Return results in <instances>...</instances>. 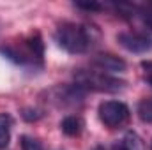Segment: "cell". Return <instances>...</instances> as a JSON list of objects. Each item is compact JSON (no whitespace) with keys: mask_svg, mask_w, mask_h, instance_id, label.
Segmentation results:
<instances>
[{"mask_svg":"<svg viewBox=\"0 0 152 150\" xmlns=\"http://www.w3.org/2000/svg\"><path fill=\"white\" fill-rule=\"evenodd\" d=\"M55 41L67 53H73V55L85 53L92 46V28L88 30V27H85V25L66 21V23L58 25V28L55 32Z\"/></svg>","mask_w":152,"mask_h":150,"instance_id":"cell-1","label":"cell"},{"mask_svg":"<svg viewBox=\"0 0 152 150\" xmlns=\"http://www.w3.org/2000/svg\"><path fill=\"white\" fill-rule=\"evenodd\" d=\"M99 118L106 127H120L129 118V108L120 101H104L99 104Z\"/></svg>","mask_w":152,"mask_h":150,"instance_id":"cell-3","label":"cell"},{"mask_svg":"<svg viewBox=\"0 0 152 150\" xmlns=\"http://www.w3.org/2000/svg\"><path fill=\"white\" fill-rule=\"evenodd\" d=\"M20 145H21V150H42V145L37 138L27 136V134L20 138Z\"/></svg>","mask_w":152,"mask_h":150,"instance_id":"cell-11","label":"cell"},{"mask_svg":"<svg viewBox=\"0 0 152 150\" xmlns=\"http://www.w3.org/2000/svg\"><path fill=\"white\" fill-rule=\"evenodd\" d=\"M12 118L9 113H0V149H5L11 140Z\"/></svg>","mask_w":152,"mask_h":150,"instance_id":"cell-8","label":"cell"},{"mask_svg":"<svg viewBox=\"0 0 152 150\" xmlns=\"http://www.w3.org/2000/svg\"><path fill=\"white\" fill-rule=\"evenodd\" d=\"M138 117L143 122H149V124L152 122V97L140 101V104H138Z\"/></svg>","mask_w":152,"mask_h":150,"instance_id":"cell-10","label":"cell"},{"mask_svg":"<svg viewBox=\"0 0 152 150\" xmlns=\"http://www.w3.org/2000/svg\"><path fill=\"white\" fill-rule=\"evenodd\" d=\"M92 150H104L103 147H96V149H92Z\"/></svg>","mask_w":152,"mask_h":150,"instance_id":"cell-15","label":"cell"},{"mask_svg":"<svg viewBox=\"0 0 152 150\" xmlns=\"http://www.w3.org/2000/svg\"><path fill=\"white\" fill-rule=\"evenodd\" d=\"M83 127H85V122H83V118L78 117V115H67V117L60 122V129H62V133L67 134V136H80L81 131H83Z\"/></svg>","mask_w":152,"mask_h":150,"instance_id":"cell-7","label":"cell"},{"mask_svg":"<svg viewBox=\"0 0 152 150\" xmlns=\"http://www.w3.org/2000/svg\"><path fill=\"white\" fill-rule=\"evenodd\" d=\"M50 95L53 97L51 101L57 106H75L78 103L83 101V90L76 85L71 87H55L53 90H50Z\"/></svg>","mask_w":152,"mask_h":150,"instance_id":"cell-5","label":"cell"},{"mask_svg":"<svg viewBox=\"0 0 152 150\" xmlns=\"http://www.w3.org/2000/svg\"><path fill=\"white\" fill-rule=\"evenodd\" d=\"M21 117H23L27 122H36V120H39V118L42 117V111H41V110H36V108H25L23 113H21Z\"/></svg>","mask_w":152,"mask_h":150,"instance_id":"cell-12","label":"cell"},{"mask_svg":"<svg viewBox=\"0 0 152 150\" xmlns=\"http://www.w3.org/2000/svg\"><path fill=\"white\" fill-rule=\"evenodd\" d=\"M76 7H80V9H87V11H99V9H101V5L96 4V2H90V4H76Z\"/></svg>","mask_w":152,"mask_h":150,"instance_id":"cell-14","label":"cell"},{"mask_svg":"<svg viewBox=\"0 0 152 150\" xmlns=\"http://www.w3.org/2000/svg\"><path fill=\"white\" fill-rule=\"evenodd\" d=\"M124 149L126 150H147L143 140L136 133H127L124 138Z\"/></svg>","mask_w":152,"mask_h":150,"instance_id":"cell-9","label":"cell"},{"mask_svg":"<svg viewBox=\"0 0 152 150\" xmlns=\"http://www.w3.org/2000/svg\"><path fill=\"white\" fill-rule=\"evenodd\" d=\"M142 69H143V73H145V79L152 85V62L151 60L142 62Z\"/></svg>","mask_w":152,"mask_h":150,"instance_id":"cell-13","label":"cell"},{"mask_svg":"<svg viewBox=\"0 0 152 150\" xmlns=\"http://www.w3.org/2000/svg\"><path fill=\"white\" fill-rule=\"evenodd\" d=\"M75 83L81 90H94V92H106V94H117L126 87V81L106 73L83 71V69L75 73Z\"/></svg>","mask_w":152,"mask_h":150,"instance_id":"cell-2","label":"cell"},{"mask_svg":"<svg viewBox=\"0 0 152 150\" xmlns=\"http://www.w3.org/2000/svg\"><path fill=\"white\" fill-rule=\"evenodd\" d=\"M117 41L131 53H147L152 50V39L143 32H120L117 36Z\"/></svg>","mask_w":152,"mask_h":150,"instance_id":"cell-4","label":"cell"},{"mask_svg":"<svg viewBox=\"0 0 152 150\" xmlns=\"http://www.w3.org/2000/svg\"><path fill=\"white\" fill-rule=\"evenodd\" d=\"M94 66L99 67L101 71L106 73H124L126 71V62L112 53H99L94 57Z\"/></svg>","mask_w":152,"mask_h":150,"instance_id":"cell-6","label":"cell"}]
</instances>
